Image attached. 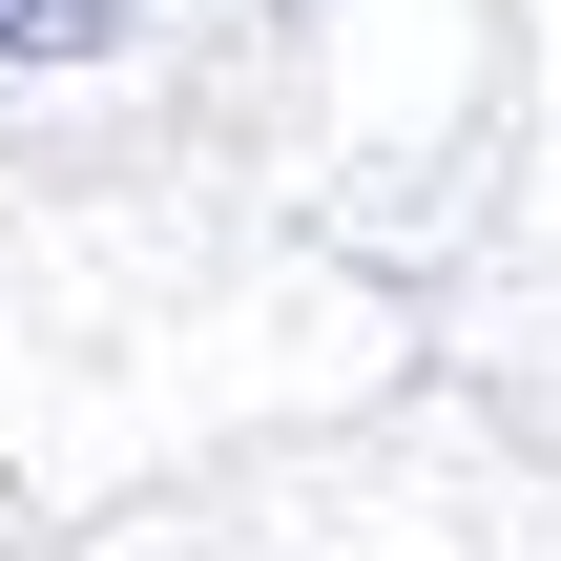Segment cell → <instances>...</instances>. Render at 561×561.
Here are the masks:
<instances>
[{
    "instance_id": "obj_1",
    "label": "cell",
    "mask_w": 561,
    "mask_h": 561,
    "mask_svg": "<svg viewBox=\"0 0 561 561\" xmlns=\"http://www.w3.org/2000/svg\"><path fill=\"white\" fill-rule=\"evenodd\" d=\"M125 0H0V62H104Z\"/></svg>"
}]
</instances>
